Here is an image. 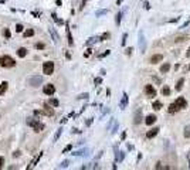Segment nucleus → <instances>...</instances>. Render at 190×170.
I'll return each mask as SVG.
<instances>
[{"label": "nucleus", "instance_id": "obj_1", "mask_svg": "<svg viewBox=\"0 0 190 170\" xmlns=\"http://www.w3.org/2000/svg\"><path fill=\"white\" fill-rule=\"evenodd\" d=\"M0 65L4 68H13L16 65V61L10 55H4V57H0Z\"/></svg>", "mask_w": 190, "mask_h": 170}, {"label": "nucleus", "instance_id": "obj_2", "mask_svg": "<svg viewBox=\"0 0 190 170\" xmlns=\"http://www.w3.org/2000/svg\"><path fill=\"white\" fill-rule=\"evenodd\" d=\"M43 72L45 75H51L54 72V62L53 61H45L43 64Z\"/></svg>", "mask_w": 190, "mask_h": 170}, {"label": "nucleus", "instance_id": "obj_3", "mask_svg": "<svg viewBox=\"0 0 190 170\" xmlns=\"http://www.w3.org/2000/svg\"><path fill=\"white\" fill-rule=\"evenodd\" d=\"M27 82H28V85H31V87H38V85L43 82V77H40V75H33V77H30V78L27 79Z\"/></svg>", "mask_w": 190, "mask_h": 170}, {"label": "nucleus", "instance_id": "obj_4", "mask_svg": "<svg viewBox=\"0 0 190 170\" xmlns=\"http://www.w3.org/2000/svg\"><path fill=\"white\" fill-rule=\"evenodd\" d=\"M43 92H44L45 95L51 96V95L55 92V87H54L53 84H47V85H44V88H43Z\"/></svg>", "mask_w": 190, "mask_h": 170}, {"label": "nucleus", "instance_id": "obj_5", "mask_svg": "<svg viewBox=\"0 0 190 170\" xmlns=\"http://www.w3.org/2000/svg\"><path fill=\"white\" fill-rule=\"evenodd\" d=\"M145 94H146L149 98H155V96H156V89H155V87L146 85V87H145Z\"/></svg>", "mask_w": 190, "mask_h": 170}, {"label": "nucleus", "instance_id": "obj_6", "mask_svg": "<svg viewBox=\"0 0 190 170\" xmlns=\"http://www.w3.org/2000/svg\"><path fill=\"white\" fill-rule=\"evenodd\" d=\"M126 105H128V94H126V92H124L122 99H121V102H119V108H121V109H125V108H126Z\"/></svg>", "mask_w": 190, "mask_h": 170}, {"label": "nucleus", "instance_id": "obj_7", "mask_svg": "<svg viewBox=\"0 0 190 170\" xmlns=\"http://www.w3.org/2000/svg\"><path fill=\"white\" fill-rule=\"evenodd\" d=\"M176 104H177L179 109H185V108L187 106V102H186V99H185L183 96H179V98H177V101H176Z\"/></svg>", "mask_w": 190, "mask_h": 170}, {"label": "nucleus", "instance_id": "obj_8", "mask_svg": "<svg viewBox=\"0 0 190 170\" xmlns=\"http://www.w3.org/2000/svg\"><path fill=\"white\" fill-rule=\"evenodd\" d=\"M139 48H141L142 52L145 51V35H143L142 31H139Z\"/></svg>", "mask_w": 190, "mask_h": 170}, {"label": "nucleus", "instance_id": "obj_9", "mask_svg": "<svg viewBox=\"0 0 190 170\" xmlns=\"http://www.w3.org/2000/svg\"><path fill=\"white\" fill-rule=\"evenodd\" d=\"M141 121H142V109H136V112H135V118H133V122L138 125V123H141Z\"/></svg>", "mask_w": 190, "mask_h": 170}, {"label": "nucleus", "instance_id": "obj_10", "mask_svg": "<svg viewBox=\"0 0 190 170\" xmlns=\"http://www.w3.org/2000/svg\"><path fill=\"white\" fill-rule=\"evenodd\" d=\"M158 133H159V128H153V129L148 131V133H146V138H148V139H152V138H155Z\"/></svg>", "mask_w": 190, "mask_h": 170}, {"label": "nucleus", "instance_id": "obj_11", "mask_svg": "<svg viewBox=\"0 0 190 170\" xmlns=\"http://www.w3.org/2000/svg\"><path fill=\"white\" fill-rule=\"evenodd\" d=\"M156 119H158V118H156L155 115H148L146 119H145V123H146V125H153V123L156 122Z\"/></svg>", "mask_w": 190, "mask_h": 170}, {"label": "nucleus", "instance_id": "obj_12", "mask_svg": "<svg viewBox=\"0 0 190 170\" xmlns=\"http://www.w3.org/2000/svg\"><path fill=\"white\" fill-rule=\"evenodd\" d=\"M162 60H163V55H162V54H156V55H153V57L150 58V62H152V64H156V62L162 61Z\"/></svg>", "mask_w": 190, "mask_h": 170}, {"label": "nucleus", "instance_id": "obj_13", "mask_svg": "<svg viewBox=\"0 0 190 170\" xmlns=\"http://www.w3.org/2000/svg\"><path fill=\"white\" fill-rule=\"evenodd\" d=\"M17 55H18L20 58H24V57L27 55V50H26L24 47H21V48H18V50H17Z\"/></svg>", "mask_w": 190, "mask_h": 170}, {"label": "nucleus", "instance_id": "obj_14", "mask_svg": "<svg viewBox=\"0 0 190 170\" xmlns=\"http://www.w3.org/2000/svg\"><path fill=\"white\" fill-rule=\"evenodd\" d=\"M37 123H40L38 119H34V118H28V119H27V125H28V126H33V128H34Z\"/></svg>", "mask_w": 190, "mask_h": 170}, {"label": "nucleus", "instance_id": "obj_15", "mask_svg": "<svg viewBox=\"0 0 190 170\" xmlns=\"http://www.w3.org/2000/svg\"><path fill=\"white\" fill-rule=\"evenodd\" d=\"M7 87H9V84H7L6 81H3V82L0 84V95H3V94L7 91Z\"/></svg>", "mask_w": 190, "mask_h": 170}, {"label": "nucleus", "instance_id": "obj_16", "mask_svg": "<svg viewBox=\"0 0 190 170\" xmlns=\"http://www.w3.org/2000/svg\"><path fill=\"white\" fill-rule=\"evenodd\" d=\"M169 70H170V64H169V62H166V64H163V65L160 67V72H162V74H166Z\"/></svg>", "mask_w": 190, "mask_h": 170}, {"label": "nucleus", "instance_id": "obj_17", "mask_svg": "<svg viewBox=\"0 0 190 170\" xmlns=\"http://www.w3.org/2000/svg\"><path fill=\"white\" fill-rule=\"evenodd\" d=\"M177 109H179V106H177V104L175 102V104H172V105L169 106V109H168V111H169V113H175Z\"/></svg>", "mask_w": 190, "mask_h": 170}, {"label": "nucleus", "instance_id": "obj_18", "mask_svg": "<svg viewBox=\"0 0 190 170\" xmlns=\"http://www.w3.org/2000/svg\"><path fill=\"white\" fill-rule=\"evenodd\" d=\"M67 35H68V44L72 45V44H74V40H72V37H71V31H70L68 26H67Z\"/></svg>", "mask_w": 190, "mask_h": 170}, {"label": "nucleus", "instance_id": "obj_19", "mask_svg": "<svg viewBox=\"0 0 190 170\" xmlns=\"http://www.w3.org/2000/svg\"><path fill=\"white\" fill-rule=\"evenodd\" d=\"M152 106H153V109H156V111H159V109H162V102H160V101H155Z\"/></svg>", "mask_w": 190, "mask_h": 170}, {"label": "nucleus", "instance_id": "obj_20", "mask_svg": "<svg viewBox=\"0 0 190 170\" xmlns=\"http://www.w3.org/2000/svg\"><path fill=\"white\" fill-rule=\"evenodd\" d=\"M185 40H187V35H177V37L175 38L176 43H183Z\"/></svg>", "mask_w": 190, "mask_h": 170}, {"label": "nucleus", "instance_id": "obj_21", "mask_svg": "<svg viewBox=\"0 0 190 170\" xmlns=\"http://www.w3.org/2000/svg\"><path fill=\"white\" fill-rule=\"evenodd\" d=\"M61 133H62V128H60L57 132H55V135H54V142H57L58 139H60V136H61Z\"/></svg>", "mask_w": 190, "mask_h": 170}, {"label": "nucleus", "instance_id": "obj_22", "mask_svg": "<svg viewBox=\"0 0 190 170\" xmlns=\"http://www.w3.org/2000/svg\"><path fill=\"white\" fill-rule=\"evenodd\" d=\"M43 113H45L47 116H51V115L54 113V111H53V109H50V108H48V105H45V111H44Z\"/></svg>", "mask_w": 190, "mask_h": 170}, {"label": "nucleus", "instance_id": "obj_23", "mask_svg": "<svg viewBox=\"0 0 190 170\" xmlns=\"http://www.w3.org/2000/svg\"><path fill=\"white\" fill-rule=\"evenodd\" d=\"M44 129V125L43 123H37L35 126H34V132H41Z\"/></svg>", "mask_w": 190, "mask_h": 170}, {"label": "nucleus", "instance_id": "obj_24", "mask_svg": "<svg viewBox=\"0 0 190 170\" xmlns=\"http://www.w3.org/2000/svg\"><path fill=\"white\" fill-rule=\"evenodd\" d=\"M121 20H122V11H119V13L116 14V18H115V21H116V26H119V24H121Z\"/></svg>", "mask_w": 190, "mask_h": 170}, {"label": "nucleus", "instance_id": "obj_25", "mask_svg": "<svg viewBox=\"0 0 190 170\" xmlns=\"http://www.w3.org/2000/svg\"><path fill=\"white\" fill-rule=\"evenodd\" d=\"M34 35V30L33 28H28L26 33H24V37H33Z\"/></svg>", "mask_w": 190, "mask_h": 170}, {"label": "nucleus", "instance_id": "obj_26", "mask_svg": "<svg viewBox=\"0 0 190 170\" xmlns=\"http://www.w3.org/2000/svg\"><path fill=\"white\" fill-rule=\"evenodd\" d=\"M183 82H185V79H183V78H180V79H179V82L176 84V89H177V91H180V89H182V87H183Z\"/></svg>", "mask_w": 190, "mask_h": 170}, {"label": "nucleus", "instance_id": "obj_27", "mask_svg": "<svg viewBox=\"0 0 190 170\" xmlns=\"http://www.w3.org/2000/svg\"><path fill=\"white\" fill-rule=\"evenodd\" d=\"M50 105H51V106H58V105H60V102H58V99L51 98V99H50Z\"/></svg>", "mask_w": 190, "mask_h": 170}, {"label": "nucleus", "instance_id": "obj_28", "mask_svg": "<svg viewBox=\"0 0 190 170\" xmlns=\"http://www.w3.org/2000/svg\"><path fill=\"white\" fill-rule=\"evenodd\" d=\"M98 40H99L98 37H92V38H89V40L87 41V45H91V44H94V43H97Z\"/></svg>", "mask_w": 190, "mask_h": 170}, {"label": "nucleus", "instance_id": "obj_29", "mask_svg": "<svg viewBox=\"0 0 190 170\" xmlns=\"http://www.w3.org/2000/svg\"><path fill=\"white\" fill-rule=\"evenodd\" d=\"M162 94L163 95H170V88L169 87H163L162 88Z\"/></svg>", "mask_w": 190, "mask_h": 170}, {"label": "nucleus", "instance_id": "obj_30", "mask_svg": "<svg viewBox=\"0 0 190 170\" xmlns=\"http://www.w3.org/2000/svg\"><path fill=\"white\" fill-rule=\"evenodd\" d=\"M108 13V10H98L97 13H95V16L97 17H101V16H104V14H106Z\"/></svg>", "mask_w": 190, "mask_h": 170}, {"label": "nucleus", "instance_id": "obj_31", "mask_svg": "<svg viewBox=\"0 0 190 170\" xmlns=\"http://www.w3.org/2000/svg\"><path fill=\"white\" fill-rule=\"evenodd\" d=\"M50 33L53 34V38H54V43H58V35L55 34V31H54L53 28H50Z\"/></svg>", "mask_w": 190, "mask_h": 170}, {"label": "nucleus", "instance_id": "obj_32", "mask_svg": "<svg viewBox=\"0 0 190 170\" xmlns=\"http://www.w3.org/2000/svg\"><path fill=\"white\" fill-rule=\"evenodd\" d=\"M109 35H111L109 33H104V34H102V35L99 37V40H101V41H105L106 38H109Z\"/></svg>", "mask_w": 190, "mask_h": 170}, {"label": "nucleus", "instance_id": "obj_33", "mask_svg": "<svg viewBox=\"0 0 190 170\" xmlns=\"http://www.w3.org/2000/svg\"><path fill=\"white\" fill-rule=\"evenodd\" d=\"M68 165H70V160H64V162H62V163H61V165H60L58 167H60V169H65V167H67Z\"/></svg>", "mask_w": 190, "mask_h": 170}, {"label": "nucleus", "instance_id": "obj_34", "mask_svg": "<svg viewBox=\"0 0 190 170\" xmlns=\"http://www.w3.org/2000/svg\"><path fill=\"white\" fill-rule=\"evenodd\" d=\"M185 138H190V126L185 128Z\"/></svg>", "mask_w": 190, "mask_h": 170}, {"label": "nucleus", "instance_id": "obj_35", "mask_svg": "<svg viewBox=\"0 0 190 170\" xmlns=\"http://www.w3.org/2000/svg\"><path fill=\"white\" fill-rule=\"evenodd\" d=\"M72 149V145H67L65 148H64V150H62V153H67V152H70Z\"/></svg>", "mask_w": 190, "mask_h": 170}, {"label": "nucleus", "instance_id": "obj_36", "mask_svg": "<svg viewBox=\"0 0 190 170\" xmlns=\"http://www.w3.org/2000/svg\"><path fill=\"white\" fill-rule=\"evenodd\" d=\"M16 31H17V33H21V31H23V26H21V24H17V26H16Z\"/></svg>", "mask_w": 190, "mask_h": 170}, {"label": "nucleus", "instance_id": "obj_37", "mask_svg": "<svg viewBox=\"0 0 190 170\" xmlns=\"http://www.w3.org/2000/svg\"><path fill=\"white\" fill-rule=\"evenodd\" d=\"M4 37L6 38H10V30L9 28H4Z\"/></svg>", "mask_w": 190, "mask_h": 170}, {"label": "nucleus", "instance_id": "obj_38", "mask_svg": "<svg viewBox=\"0 0 190 170\" xmlns=\"http://www.w3.org/2000/svg\"><path fill=\"white\" fill-rule=\"evenodd\" d=\"M126 38H128V34L125 33V34H124V37H122V43H121L122 45H125V44H126Z\"/></svg>", "mask_w": 190, "mask_h": 170}, {"label": "nucleus", "instance_id": "obj_39", "mask_svg": "<svg viewBox=\"0 0 190 170\" xmlns=\"http://www.w3.org/2000/svg\"><path fill=\"white\" fill-rule=\"evenodd\" d=\"M109 52H111V51H109V50H106V51H105L104 54H101V55H99V58H104V57H106V55H109Z\"/></svg>", "mask_w": 190, "mask_h": 170}, {"label": "nucleus", "instance_id": "obj_40", "mask_svg": "<svg viewBox=\"0 0 190 170\" xmlns=\"http://www.w3.org/2000/svg\"><path fill=\"white\" fill-rule=\"evenodd\" d=\"M132 51H133V50H132V47H129V48H126V51H125V52H126V55H131V54H132Z\"/></svg>", "mask_w": 190, "mask_h": 170}, {"label": "nucleus", "instance_id": "obj_41", "mask_svg": "<svg viewBox=\"0 0 190 170\" xmlns=\"http://www.w3.org/2000/svg\"><path fill=\"white\" fill-rule=\"evenodd\" d=\"M78 98H80V99H87V98H88V94H81Z\"/></svg>", "mask_w": 190, "mask_h": 170}, {"label": "nucleus", "instance_id": "obj_42", "mask_svg": "<svg viewBox=\"0 0 190 170\" xmlns=\"http://www.w3.org/2000/svg\"><path fill=\"white\" fill-rule=\"evenodd\" d=\"M3 166H4V157H3V156H0V169H1Z\"/></svg>", "mask_w": 190, "mask_h": 170}, {"label": "nucleus", "instance_id": "obj_43", "mask_svg": "<svg viewBox=\"0 0 190 170\" xmlns=\"http://www.w3.org/2000/svg\"><path fill=\"white\" fill-rule=\"evenodd\" d=\"M35 48H40V50H43V48H44V44H41V43H40V44H35Z\"/></svg>", "mask_w": 190, "mask_h": 170}, {"label": "nucleus", "instance_id": "obj_44", "mask_svg": "<svg viewBox=\"0 0 190 170\" xmlns=\"http://www.w3.org/2000/svg\"><path fill=\"white\" fill-rule=\"evenodd\" d=\"M116 131H118V123H115V126H114V129H112V132H111V133L114 135V133H115Z\"/></svg>", "mask_w": 190, "mask_h": 170}, {"label": "nucleus", "instance_id": "obj_45", "mask_svg": "<svg viewBox=\"0 0 190 170\" xmlns=\"http://www.w3.org/2000/svg\"><path fill=\"white\" fill-rule=\"evenodd\" d=\"M101 82H102V79H101V78H95V84H97V85H98V84H101Z\"/></svg>", "mask_w": 190, "mask_h": 170}, {"label": "nucleus", "instance_id": "obj_46", "mask_svg": "<svg viewBox=\"0 0 190 170\" xmlns=\"http://www.w3.org/2000/svg\"><path fill=\"white\" fill-rule=\"evenodd\" d=\"M91 123H92V118H89V119H88V121H87V126H89V125H91Z\"/></svg>", "mask_w": 190, "mask_h": 170}, {"label": "nucleus", "instance_id": "obj_47", "mask_svg": "<svg viewBox=\"0 0 190 170\" xmlns=\"http://www.w3.org/2000/svg\"><path fill=\"white\" fill-rule=\"evenodd\" d=\"M13 156H14V157H17V156H20V152H14V153H13Z\"/></svg>", "mask_w": 190, "mask_h": 170}, {"label": "nucleus", "instance_id": "obj_48", "mask_svg": "<svg viewBox=\"0 0 190 170\" xmlns=\"http://www.w3.org/2000/svg\"><path fill=\"white\" fill-rule=\"evenodd\" d=\"M87 1H88V0H82V4H81V9H82V7L85 6V3H87Z\"/></svg>", "mask_w": 190, "mask_h": 170}, {"label": "nucleus", "instance_id": "obj_49", "mask_svg": "<svg viewBox=\"0 0 190 170\" xmlns=\"http://www.w3.org/2000/svg\"><path fill=\"white\" fill-rule=\"evenodd\" d=\"M187 160H189V166H190V152L187 153Z\"/></svg>", "mask_w": 190, "mask_h": 170}, {"label": "nucleus", "instance_id": "obj_50", "mask_svg": "<svg viewBox=\"0 0 190 170\" xmlns=\"http://www.w3.org/2000/svg\"><path fill=\"white\" fill-rule=\"evenodd\" d=\"M186 55H187V57H189V58H190V48H189V50H187V52H186Z\"/></svg>", "mask_w": 190, "mask_h": 170}, {"label": "nucleus", "instance_id": "obj_51", "mask_svg": "<svg viewBox=\"0 0 190 170\" xmlns=\"http://www.w3.org/2000/svg\"><path fill=\"white\" fill-rule=\"evenodd\" d=\"M122 1H124V0H116V4H121Z\"/></svg>", "mask_w": 190, "mask_h": 170}]
</instances>
